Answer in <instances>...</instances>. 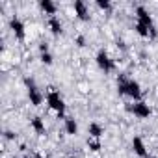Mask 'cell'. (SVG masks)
Here are the masks:
<instances>
[{"mask_svg":"<svg viewBox=\"0 0 158 158\" xmlns=\"http://www.w3.org/2000/svg\"><path fill=\"white\" fill-rule=\"evenodd\" d=\"M24 84H26V89H28V99L34 106H41L43 102V93L41 89L35 86V80L32 76H24Z\"/></svg>","mask_w":158,"mask_h":158,"instance_id":"cell-2","label":"cell"},{"mask_svg":"<svg viewBox=\"0 0 158 158\" xmlns=\"http://www.w3.org/2000/svg\"><path fill=\"white\" fill-rule=\"evenodd\" d=\"M30 127H32V128L35 130V134H39V136H43V134L47 132L45 123H43L41 117H32V119H30Z\"/></svg>","mask_w":158,"mask_h":158,"instance_id":"cell-12","label":"cell"},{"mask_svg":"<svg viewBox=\"0 0 158 158\" xmlns=\"http://www.w3.org/2000/svg\"><path fill=\"white\" fill-rule=\"evenodd\" d=\"M97 6H99L101 10H110V8H112V4L108 2V0H97Z\"/></svg>","mask_w":158,"mask_h":158,"instance_id":"cell-18","label":"cell"},{"mask_svg":"<svg viewBox=\"0 0 158 158\" xmlns=\"http://www.w3.org/2000/svg\"><path fill=\"white\" fill-rule=\"evenodd\" d=\"M128 110H130L136 117H139V119H147V117H151V114H152L151 106L145 104V102H141V101H138V102H134L132 106H128Z\"/></svg>","mask_w":158,"mask_h":158,"instance_id":"cell-4","label":"cell"},{"mask_svg":"<svg viewBox=\"0 0 158 158\" xmlns=\"http://www.w3.org/2000/svg\"><path fill=\"white\" fill-rule=\"evenodd\" d=\"M88 132H89V138L99 139V138L104 134V128H102V125H99L97 121H91V123H89V127H88Z\"/></svg>","mask_w":158,"mask_h":158,"instance_id":"cell-9","label":"cell"},{"mask_svg":"<svg viewBox=\"0 0 158 158\" xmlns=\"http://www.w3.org/2000/svg\"><path fill=\"white\" fill-rule=\"evenodd\" d=\"M4 138H6V139H15L17 134H15L13 130H4Z\"/></svg>","mask_w":158,"mask_h":158,"instance_id":"cell-20","label":"cell"},{"mask_svg":"<svg viewBox=\"0 0 158 158\" xmlns=\"http://www.w3.org/2000/svg\"><path fill=\"white\" fill-rule=\"evenodd\" d=\"M74 43H76V47H86V35H82V34H78L76 37H74Z\"/></svg>","mask_w":158,"mask_h":158,"instance_id":"cell-16","label":"cell"},{"mask_svg":"<svg viewBox=\"0 0 158 158\" xmlns=\"http://www.w3.org/2000/svg\"><path fill=\"white\" fill-rule=\"evenodd\" d=\"M136 13H138V23L145 24V26L151 30V28H152V17H151V13H149V11L143 8V6H138Z\"/></svg>","mask_w":158,"mask_h":158,"instance_id":"cell-8","label":"cell"},{"mask_svg":"<svg viewBox=\"0 0 158 158\" xmlns=\"http://www.w3.org/2000/svg\"><path fill=\"white\" fill-rule=\"evenodd\" d=\"M48 28H50V32L54 35H61L63 34V26H61V23H60L58 17H50L48 19Z\"/></svg>","mask_w":158,"mask_h":158,"instance_id":"cell-11","label":"cell"},{"mask_svg":"<svg viewBox=\"0 0 158 158\" xmlns=\"http://www.w3.org/2000/svg\"><path fill=\"white\" fill-rule=\"evenodd\" d=\"M95 60H97V65H99V69H101V71H104V73H110V71L115 67L114 60H110V56H108V52H106V50H99Z\"/></svg>","mask_w":158,"mask_h":158,"instance_id":"cell-3","label":"cell"},{"mask_svg":"<svg viewBox=\"0 0 158 158\" xmlns=\"http://www.w3.org/2000/svg\"><path fill=\"white\" fill-rule=\"evenodd\" d=\"M41 61H43L45 65H52V63H54V58L50 56V52H47V54H41Z\"/></svg>","mask_w":158,"mask_h":158,"instance_id":"cell-17","label":"cell"},{"mask_svg":"<svg viewBox=\"0 0 158 158\" xmlns=\"http://www.w3.org/2000/svg\"><path fill=\"white\" fill-rule=\"evenodd\" d=\"M134 28H136V34H138V35H141V37H149V28H147L145 24H141V23L136 21V26H134Z\"/></svg>","mask_w":158,"mask_h":158,"instance_id":"cell-14","label":"cell"},{"mask_svg":"<svg viewBox=\"0 0 158 158\" xmlns=\"http://www.w3.org/2000/svg\"><path fill=\"white\" fill-rule=\"evenodd\" d=\"M47 102H48V106L58 114V119L63 117V114H65V104H63V99L60 97V93H58L54 88H48V89H47Z\"/></svg>","mask_w":158,"mask_h":158,"instance_id":"cell-1","label":"cell"},{"mask_svg":"<svg viewBox=\"0 0 158 158\" xmlns=\"http://www.w3.org/2000/svg\"><path fill=\"white\" fill-rule=\"evenodd\" d=\"M39 8L47 13V15H50V17H56V11H58V6L54 4V2H50V0H41L39 2Z\"/></svg>","mask_w":158,"mask_h":158,"instance_id":"cell-10","label":"cell"},{"mask_svg":"<svg viewBox=\"0 0 158 158\" xmlns=\"http://www.w3.org/2000/svg\"><path fill=\"white\" fill-rule=\"evenodd\" d=\"M117 48H119V50H123V52H125V50H127V48H128V47H127V43H125V41H123V39H117Z\"/></svg>","mask_w":158,"mask_h":158,"instance_id":"cell-21","label":"cell"},{"mask_svg":"<svg viewBox=\"0 0 158 158\" xmlns=\"http://www.w3.org/2000/svg\"><path fill=\"white\" fill-rule=\"evenodd\" d=\"M65 132L69 136H76L78 134V125L73 117H65Z\"/></svg>","mask_w":158,"mask_h":158,"instance_id":"cell-13","label":"cell"},{"mask_svg":"<svg viewBox=\"0 0 158 158\" xmlns=\"http://www.w3.org/2000/svg\"><path fill=\"white\" fill-rule=\"evenodd\" d=\"M10 28H11V32L15 34V37H17L19 41H24V37H26V32H24V23H23L17 15H13V17L10 19Z\"/></svg>","mask_w":158,"mask_h":158,"instance_id":"cell-5","label":"cell"},{"mask_svg":"<svg viewBox=\"0 0 158 158\" xmlns=\"http://www.w3.org/2000/svg\"><path fill=\"white\" fill-rule=\"evenodd\" d=\"M88 147L93 151V152H97V151H101V141L99 139H95V138H88Z\"/></svg>","mask_w":158,"mask_h":158,"instance_id":"cell-15","label":"cell"},{"mask_svg":"<svg viewBox=\"0 0 158 158\" xmlns=\"http://www.w3.org/2000/svg\"><path fill=\"white\" fill-rule=\"evenodd\" d=\"M73 8H74V11H76L78 19H82V21H89V19H91V15H89V10H88V4H86V2H82V0H74Z\"/></svg>","mask_w":158,"mask_h":158,"instance_id":"cell-6","label":"cell"},{"mask_svg":"<svg viewBox=\"0 0 158 158\" xmlns=\"http://www.w3.org/2000/svg\"><path fill=\"white\" fill-rule=\"evenodd\" d=\"M132 147H134V152L139 158H149V151H147V147H145V143H143V139L139 136L132 138Z\"/></svg>","mask_w":158,"mask_h":158,"instance_id":"cell-7","label":"cell"},{"mask_svg":"<svg viewBox=\"0 0 158 158\" xmlns=\"http://www.w3.org/2000/svg\"><path fill=\"white\" fill-rule=\"evenodd\" d=\"M39 50H41V54H47L48 52V43L47 41H41L39 43Z\"/></svg>","mask_w":158,"mask_h":158,"instance_id":"cell-19","label":"cell"}]
</instances>
